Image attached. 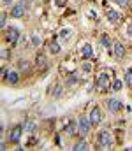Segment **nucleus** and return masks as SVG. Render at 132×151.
I'll return each mask as SVG.
<instances>
[{
	"label": "nucleus",
	"mask_w": 132,
	"mask_h": 151,
	"mask_svg": "<svg viewBox=\"0 0 132 151\" xmlns=\"http://www.w3.org/2000/svg\"><path fill=\"white\" fill-rule=\"evenodd\" d=\"M123 107L120 99H109V111L111 113H120V109Z\"/></svg>",
	"instance_id": "nucleus-7"
},
{
	"label": "nucleus",
	"mask_w": 132,
	"mask_h": 151,
	"mask_svg": "<svg viewBox=\"0 0 132 151\" xmlns=\"http://www.w3.org/2000/svg\"><path fill=\"white\" fill-rule=\"evenodd\" d=\"M27 9H28V5H27V2H19V4H16V5L12 7V11H11V14H12L14 18H21V16H25V12H27Z\"/></svg>",
	"instance_id": "nucleus-5"
},
{
	"label": "nucleus",
	"mask_w": 132,
	"mask_h": 151,
	"mask_svg": "<svg viewBox=\"0 0 132 151\" xmlns=\"http://www.w3.org/2000/svg\"><path fill=\"white\" fill-rule=\"evenodd\" d=\"M9 76V70L7 69H2V77H7Z\"/></svg>",
	"instance_id": "nucleus-30"
},
{
	"label": "nucleus",
	"mask_w": 132,
	"mask_h": 151,
	"mask_svg": "<svg viewBox=\"0 0 132 151\" xmlns=\"http://www.w3.org/2000/svg\"><path fill=\"white\" fill-rule=\"evenodd\" d=\"M83 70H85V72H90V70H92V63H85V65H83Z\"/></svg>",
	"instance_id": "nucleus-29"
},
{
	"label": "nucleus",
	"mask_w": 132,
	"mask_h": 151,
	"mask_svg": "<svg viewBox=\"0 0 132 151\" xmlns=\"http://www.w3.org/2000/svg\"><path fill=\"white\" fill-rule=\"evenodd\" d=\"M107 19L113 21V23H118V21L122 19V14H120L118 11H107Z\"/></svg>",
	"instance_id": "nucleus-10"
},
{
	"label": "nucleus",
	"mask_w": 132,
	"mask_h": 151,
	"mask_svg": "<svg viewBox=\"0 0 132 151\" xmlns=\"http://www.w3.org/2000/svg\"><path fill=\"white\" fill-rule=\"evenodd\" d=\"M62 93H63V90H62V84H58V86H56V90H55V99H58Z\"/></svg>",
	"instance_id": "nucleus-24"
},
{
	"label": "nucleus",
	"mask_w": 132,
	"mask_h": 151,
	"mask_svg": "<svg viewBox=\"0 0 132 151\" xmlns=\"http://www.w3.org/2000/svg\"><path fill=\"white\" fill-rule=\"evenodd\" d=\"M18 69H19L21 72H30L32 63H30V62H19V63H18Z\"/></svg>",
	"instance_id": "nucleus-14"
},
{
	"label": "nucleus",
	"mask_w": 132,
	"mask_h": 151,
	"mask_svg": "<svg viewBox=\"0 0 132 151\" xmlns=\"http://www.w3.org/2000/svg\"><path fill=\"white\" fill-rule=\"evenodd\" d=\"M100 46H102V47H109V46H111L109 35H106V34H104V35H100Z\"/></svg>",
	"instance_id": "nucleus-15"
},
{
	"label": "nucleus",
	"mask_w": 132,
	"mask_h": 151,
	"mask_svg": "<svg viewBox=\"0 0 132 151\" xmlns=\"http://www.w3.org/2000/svg\"><path fill=\"white\" fill-rule=\"evenodd\" d=\"M5 25H7V14L2 12V16H0V28H5Z\"/></svg>",
	"instance_id": "nucleus-21"
},
{
	"label": "nucleus",
	"mask_w": 132,
	"mask_h": 151,
	"mask_svg": "<svg viewBox=\"0 0 132 151\" xmlns=\"http://www.w3.org/2000/svg\"><path fill=\"white\" fill-rule=\"evenodd\" d=\"M5 39H7L11 44H18V42H19V28H18V27H11V28H7V32H5Z\"/></svg>",
	"instance_id": "nucleus-4"
},
{
	"label": "nucleus",
	"mask_w": 132,
	"mask_h": 151,
	"mask_svg": "<svg viewBox=\"0 0 132 151\" xmlns=\"http://www.w3.org/2000/svg\"><path fill=\"white\" fill-rule=\"evenodd\" d=\"M127 28H129V30H127V32H129V35H132V21L129 23V27H127Z\"/></svg>",
	"instance_id": "nucleus-31"
},
{
	"label": "nucleus",
	"mask_w": 132,
	"mask_h": 151,
	"mask_svg": "<svg viewBox=\"0 0 132 151\" xmlns=\"http://www.w3.org/2000/svg\"><path fill=\"white\" fill-rule=\"evenodd\" d=\"M0 55H2V58H4V60H7V58H9V55H11V51H9V49H2V51H0Z\"/></svg>",
	"instance_id": "nucleus-26"
},
{
	"label": "nucleus",
	"mask_w": 132,
	"mask_h": 151,
	"mask_svg": "<svg viewBox=\"0 0 132 151\" xmlns=\"http://www.w3.org/2000/svg\"><path fill=\"white\" fill-rule=\"evenodd\" d=\"M122 86H123V83H122L120 79H116V81L113 83V90H116V91H120V90H122Z\"/></svg>",
	"instance_id": "nucleus-22"
},
{
	"label": "nucleus",
	"mask_w": 132,
	"mask_h": 151,
	"mask_svg": "<svg viewBox=\"0 0 132 151\" xmlns=\"http://www.w3.org/2000/svg\"><path fill=\"white\" fill-rule=\"evenodd\" d=\"M88 148H90V146H88V142H87V141H85V139H81V141H79V142H76V144H74V146H72V150H74V151L88 150Z\"/></svg>",
	"instance_id": "nucleus-13"
},
{
	"label": "nucleus",
	"mask_w": 132,
	"mask_h": 151,
	"mask_svg": "<svg viewBox=\"0 0 132 151\" xmlns=\"http://www.w3.org/2000/svg\"><path fill=\"white\" fill-rule=\"evenodd\" d=\"M37 65L39 67H46V58H44V55H39V58H37Z\"/></svg>",
	"instance_id": "nucleus-23"
},
{
	"label": "nucleus",
	"mask_w": 132,
	"mask_h": 151,
	"mask_svg": "<svg viewBox=\"0 0 132 151\" xmlns=\"http://www.w3.org/2000/svg\"><path fill=\"white\" fill-rule=\"evenodd\" d=\"M76 130H78V125H76V123H69V125L65 127V132H67V134H71V135H74V134H76Z\"/></svg>",
	"instance_id": "nucleus-16"
},
{
	"label": "nucleus",
	"mask_w": 132,
	"mask_h": 151,
	"mask_svg": "<svg viewBox=\"0 0 132 151\" xmlns=\"http://www.w3.org/2000/svg\"><path fill=\"white\" fill-rule=\"evenodd\" d=\"M125 84L132 88V69H129V70L125 72Z\"/></svg>",
	"instance_id": "nucleus-18"
},
{
	"label": "nucleus",
	"mask_w": 132,
	"mask_h": 151,
	"mask_svg": "<svg viewBox=\"0 0 132 151\" xmlns=\"http://www.w3.org/2000/svg\"><path fill=\"white\" fill-rule=\"evenodd\" d=\"M23 128H25V130H27V132H34V130H35V128H37V125H35V123H34V121H30V119H28V121H27V123H25V127H23Z\"/></svg>",
	"instance_id": "nucleus-17"
},
{
	"label": "nucleus",
	"mask_w": 132,
	"mask_h": 151,
	"mask_svg": "<svg viewBox=\"0 0 132 151\" xmlns=\"http://www.w3.org/2000/svg\"><path fill=\"white\" fill-rule=\"evenodd\" d=\"M32 46H41V39L37 35H32Z\"/></svg>",
	"instance_id": "nucleus-25"
},
{
	"label": "nucleus",
	"mask_w": 132,
	"mask_h": 151,
	"mask_svg": "<svg viewBox=\"0 0 132 151\" xmlns=\"http://www.w3.org/2000/svg\"><path fill=\"white\" fill-rule=\"evenodd\" d=\"M113 51H115V56H116V58H123V56H125V47H123L122 42H115Z\"/></svg>",
	"instance_id": "nucleus-9"
},
{
	"label": "nucleus",
	"mask_w": 132,
	"mask_h": 151,
	"mask_svg": "<svg viewBox=\"0 0 132 151\" xmlns=\"http://www.w3.org/2000/svg\"><path fill=\"white\" fill-rule=\"evenodd\" d=\"M115 2H116L118 5H122V7H127V5H129V0H115Z\"/></svg>",
	"instance_id": "nucleus-27"
},
{
	"label": "nucleus",
	"mask_w": 132,
	"mask_h": 151,
	"mask_svg": "<svg viewBox=\"0 0 132 151\" xmlns=\"http://www.w3.org/2000/svg\"><path fill=\"white\" fill-rule=\"evenodd\" d=\"M11 2H12V0H2V4H4V5H9Z\"/></svg>",
	"instance_id": "nucleus-32"
},
{
	"label": "nucleus",
	"mask_w": 132,
	"mask_h": 151,
	"mask_svg": "<svg viewBox=\"0 0 132 151\" xmlns=\"http://www.w3.org/2000/svg\"><path fill=\"white\" fill-rule=\"evenodd\" d=\"M23 127L21 125H16V127H12V130H11V134H9V141L12 142V144H19V139H21V134H23Z\"/></svg>",
	"instance_id": "nucleus-3"
},
{
	"label": "nucleus",
	"mask_w": 132,
	"mask_h": 151,
	"mask_svg": "<svg viewBox=\"0 0 132 151\" xmlns=\"http://www.w3.org/2000/svg\"><path fill=\"white\" fill-rule=\"evenodd\" d=\"M67 84L69 86H74V84H78V76H69V79H67Z\"/></svg>",
	"instance_id": "nucleus-20"
},
{
	"label": "nucleus",
	"mask_w": 132,
	"mask_h": 151,
	"mask_svg": "<svg viewBox=\"0 0 132 151\" xmlns=\"http://www.w3.org/2000/svg\"><path fill=\"white\" fill-rule=\"evenodd\" d=\"M5 79H7V83H9V84H16V83H18V79H19V74H18L16 70H12V72H9V76H7Z\"/></svg>",
	"instance_id": "nucleus-12"
},
{
	"label": "nucleus",
	"mask_w": 132,
	"mask_h": 151,
	"mask_svg": "<svg viewBox=\"0 0 132 151\" xmlns=\"http://www.w3.org/2000/svg\"><path fill=\"white\" fill-rule=\"evenodd\" d=\"M97 88H99L100 91H104V90L109 88V76L106 74V72H102V74L97 76Z\"/></svg>",
	"instance_id": "nucleus-6"
},
{
	"label": "nucleus",
	"mask_w": 132,
	"mask_h": 151,
	"mask_svg": "<svg viewBox=\"0 0 132 151\" xmlns=\"http://www.w3.org/2000/svg\"><path fill=\"white\" fill-rule=\"evenodd\" d=\"M49 51H51V53H58V51H60V44H58V42H51V44H49Z\"/></svg>",
	"instance_id": "nucleus-19"
},
{
	"label": "nucleus",
	"mask_w": 132,
	"mask_h": 151,
	"mask_svg": "<svg viewBox=\"0 0 132 151\" xmlns=\"http://www.w3.org/2000/svg\"><path fill=\"white\" fill-rule=\"evenodd\" d=\"M90 128H92V121H90V118H88V116H79V119H78V132L85 137V135H88Z\"/></svg>",
	"instance_id": "nucleus-2"
},
{
	"label": "nucleus",
	"mask_w": 132,
	"mask_h": 151,
	"mask_svg": "<svg viewBox=\"0 0 132 151\" xmlns=\"http://www.w3.org/2000/svg\"><path fill=\"white\" fill-rule=\"evenodd\" d=\"M92 56H93L92 46H90V44H85V46H83V58H85V60H90Z\"/></svg>",
	"instance_id": "nucleus-11"
},
{
	"label": "nucleus",
	"mask_w": 132,
	"mask_h": 151,
	"mask_svg": "<svg viewBox=\"0 0 132 151\" xmlns=\"http://www.w3.org/2000/svg\"><path fill=\"white\" fill-rule=\"evenodd\" d=\"M97 146L100 148V150H109L111 146H113V137H111V134L107 132V130H102V132H99V137H97Z\"/></svg>",
	"instance_id": "nucleus-1"
},
{
	"label": "nucleus",
	"mask_w": 132,
	"mask_h": 151,
	"mask_svg": "<svg viewBox=\"0 0 132 151\" xmlns=\"http://www.w3.org/2000/svg\"><path fill=\"white\" fill-rule=\"evenodd\" d=\"M100 118H102L100 109H99V107H93L92 113H90V121H92V125H99V123H100Z\"/></svg>",
	"instance_id": "nucleus-8"
},
{
	"label": "nucleus",
	"mask_w": 132,
	"mask_h": 151,
	"mask_svg": "<svg viewBox=\"0 0 132 151\" xmlns=\"http://www.w3.org/2000/svg\"><path fill=\"white\" fill-rule=\"evenodd\" d=\"M69 34H71V28H65V30H63V32H62V34H60V37L63 39V37H67V35H69Z\"/></svg>",
	"instance_id": "nucleus-28"
}]
</instances>
